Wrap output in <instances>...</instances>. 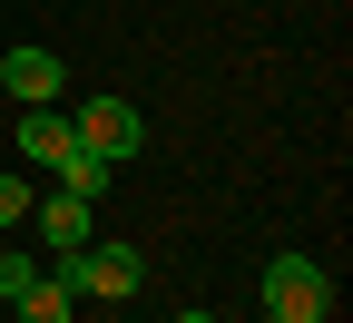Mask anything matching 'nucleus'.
I'll list each match as a JSON object with an SVG mask.
<instances>
[{
	"label": "nucleus",
	"instance_id": "obj_3",
	"mask_svg": "<svg viewBox=\"0 0 353 323\" xmlns=\"http://www.w3.org/2000/svg\"><path fill=\"white\" fill-rule=\"evenodd\" d=\"M69 137H79L88 157H108V167H118V157H138V147H148V118L128 108V98H79V108H69Z\"/></svg>",
	"mask_w": 353,
	"mask_h": 323
},
{
	"label": "nucleus",
	"instance_id": "obj_4",
	"mask_svg": "<svg viewBox=\"0 0 353 323\" xmlns=\"http://www.w3.org/2000/svg\"><path fill=\"white\" fill-rule=\"evenodd\" d=\"M59 88H69L59 50H30V39H20V50L0 59V98H10V108H59Z\"/></svg>",
	"mask_w": 353,
	"mask_h": 323
},
{
	"label": "nucleus",
	"instance_id": "obj_5",
	"mask_svg": "<svg viewBox=\"0 0 353 323\" xmlns=\"http://www.w3.org/2000/svg\"><path fill=\"white\" fill-rule=\"evenodd\" d=\"M30 225H39V245H50V255H69V245H88V225H99V206H88V196H30Z\"/></svg>",
	"mask_w": 353,
	"mask_h": 323
},
{
	"label": "nucleus",
	"instance_id": "obj_2",
	"mask_svg": "<svg viewBox=\"0 0 353 323\" xmlns=\"http://www.w3.org/2000/svg\"><path fill=\"white\" fill-rule=\"evenodd\" d=\"M265 313H275V323H324L334 313V274L314 255H275V264H265Z\"/></svg>",
	"mask_w": 353,
	"mask_h": 323
},
{
	"label": "nucleus",
	"instance_id": "obj_9",
	"mask_svg": "<svg viewBox=\"0 0 353 323\" xmlns=\"http://www.w3.org/2000/svg\"><path fill=\"white\" fill-rule=\"evenodd\" d=\"M176 323H216V313H176Z\"/></svg>",
	"mask_w": 353,
	"mask_h": 323
},
{
	"label": "nucleus",
	"instance_id": "obj_7",
	"mask_svg": "<svg viewBox=\"0 0 353 323\" xmlns=\"http://www.w3.org/2000/svg\"><path fill=\"white\" fill-rule=\"evenodd\" d=\"M20 225H30V187H20V176H0V236H20Z\"/></svg>",
	"mask_w": 353,
	"mask_h": 323
},
{
	"label": "nucleus",
	"instance_id": "obj_11",
	"mask_svg": "<svg viewBox=\"0 0 353 323\" xmlns=\"http://www.w3.org/2000/svg\"><path fill=\"white\" fill-rule=\"evenodd\" d=\"M255 323H275V313H255Z\"/></svg>",
	"mask_w": 353,
	"mask_h": 323
},
{
	"label": "nucleus",
	"instance_id": "obj_6",
	"mask_svg": "<svg viewBox=\"0 0 353 323\" xmlns=\"http://www.w3.org/2000/svg\"><path fill=\"white\" fill-rule=\"evenodd\" d=\"M10 304H20V323H69V313H79V294L59 284V274H30V284H20Z\"/></svg>",
	"mask_w": 353,
	"mask_h": 323
},
{
	"label": "nucleus",
	"instance_id": "obj_8",
	"mask_svg": "<svg viewBox=\"0 0 353 323\" xmlns=\"http://www.w3.org/2000/svg\"><path fill=\"white\" fill-rule=\"evenodd\" d=\"M30 274H39V264H30V245H0V304H10V294L30 284Z\"/></svg>",
	"mask_w": 353,
	"mask_h": 323
},
{
	"label": "nucleus",
	"instance_id": "obj_10",
	"mask_svg": "<svg viewBox=\"0 0 353 323\" xmlns=\"http://www.w3.org/2000/svg\"><path fill=\"white\" fill-rule=\"evenodd\" d=\"M128 323H148V313H128Z\"/></svg>",
	"mask_w": 353,
	"mask_h": 323
},
{
	"label": "nucleus",
	"instance_id": "obj_1",
	"mask_svg": "<svg viewBox=\"0 0 353 323\" xmlns=\"http://www.w3.org/2000/svg\"><path fill=\"white\" fill-rule=\"evenodd\" d=\"M59 284H69L79 304H128V294L148 284V255H138V245L88 236V245H69V255H59Z\"/></svg>",
	"mask_w": 353,
	"mask_h": 323
}]
</instances>
